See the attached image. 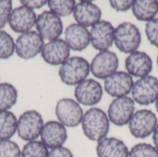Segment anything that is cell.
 I'll use <instances>...</instances> for the list:
<instances>
[{
	"label": "cell",
	"instance_id": "obj_8",
	"mask_svg": "<svg viewBox=\"0 0 158 157\" xmlns=\"http://www.w3.org/2000/svg\"><path fill=\"white\" fill-rule=\"evenodd\" d=\"M44 44V39L37 31H31L19 34L15 41V53L24 60H29L41 54Z\"/></svg>",
	"mask_w": 158,
	"mask_h": 157
},
{
	"label": "cell",
	"instance_id": "obj_7",
	"mask_svg": "<svg viewBox=\"0 0 158 157\" xmlns=\"http://www.w3.org/2000/svg\"><path fill=\"white\" fill-rule=\"evenodd\" d=\"M132 100L140 105H150L158 99V79L155 76L140 78L133 83Z\"/></svg>",
	"mask_w": 158,
	"mask_h": 157
},
{
	"label": "cell",
	"instance_id": "obj_25",
	"mask_svg": "<svg viewBox=\"0 0 158 157\" xmlns=\"http://www.w3.org/2000/svg\"><path fill=\"white\" fill-rule=\"evenodd\" d=\"M49 10L58 17H67L73 13L76 6L74 0H49L47 1Z\"/></svg>",
	"mask_w": 158,
	"mask_h": 157
},
{
	"label": "cell",
	"instance_id": "obj_24",
	"mask_svg": "<svg viewBox=\"0 0 158 157\" xmlns=\"http://www.w3.org/2000/svg\"><path fill=\"white\" fill-rule=\"evenodd\" d=\"M18 100V91L16 87L8 82L0 83V112L9 111Z\"/></svg>",
	"mask_w": 158,
	"mask_h": 157
},
{
	"label": "cell",
	"instance_id": "obj_18",
	"mask_svg": "<svg viewBox=\"0 0 158 157\" xmlns=\"http://www.w3.org/2000/svg\"><path fill=\"white\" fill-rule=\"evenodd\" d=\"M126 72L131 77L143 78L148 76L153 69L151 56L143 51H136L130 54L125 60Z\"/></svg>",
	"mask_w": 158,
	"mask_h": 157
},
{
	"label": "cell",
	"instance_id": "obj_34",
	"mask_svg": "<svg viewBox=\"0 0 158 157\" xmlns=\"http://www.w3.org/2000/svg\"><path fill=\"white\" fill-rule=\"evenodd\" d=\"M20 4L21 6H26L29 9L34 11V9H39L44 6L45 5H47V1L45 0H21Z\"/></svg>",
	"mask_w": 158,
	"mask_h": 157
},
{
	"label": "cell",
	"instance_id": "obj_19",
	"mask_svg": "<svg viewBox=\"0 0 158 157\" xmlns=\"http://www.w3.org/2000/svg\"><path fill=\"white\" fill-rule=\"evenodd\" d=\"M72 14L76 23L86 28L93 27L102 18L101 8L91 1H80L76 3Z\"/></svg>",
	"mask_w": 158,
	"mask_h": 157
},
{
	"label": "cell",
	"instance_id": "obj_15",
	"mask_svg": "<svg viewBox=\"0 0 158 157\" xmlns=\"http://www.w3.org/2000/svg\"><path fill=\"white\" fill-rule=\"evenodd\" d=\"M70 49L63 39H56L45 43L41 56L45 63L51 66H61L69 58Z\"/></svg>",
	"mask_w": 158,
	"mask_h": 157
},
{
	"label": "cell",
	"instance_id": "obj_2",
	"mask_svg": "<svg viewBox=\"0 0 158 157\" xmlns=\"http://www.w3.org/2000/svg\"><path fill=\"white\" fill-rule=\"evenodd\" d=\"M90 63L81 56H69L59 68L61 81L69 86H76L89 76Z\"/></svg>",
	"mask_w": 158,
	"mask_h": 157
},
{
	"label": "cell",
	"instance_id": "obj_10",
	"mask_svg": "<svg viewBox=\"0 0 158 157\" xmlns=\"http://www.w3.org/2000/svg\"><path fill=\"white\" fill-rule=\"evenodd\" d=\"M119 60L116 53L110 50L99 52L90 63L92 74L101 80H106L118 71Z\"/></svg>",
	"mask_w": 158,
	"mask_h": 157
},
{
	"label": "cell",
	"instance_id": "obj_28",
	"mask_svg": "<svg viewBox=\"0 0 158 157\" xmlns=\"http://www.w3.org/2000/svg\"><path fill=\"white\" fill-rule=\"evenodd\" d=\"M129 157H158V152L152 144L142 143L135 144L130 150Z\"/></svg>",
	"mask_w": 158,
	"mask_h": 157
},
{
	"label": "cell",
	"instance_id": "obj_4",
	"mask_svg": "<svg viewBox=\"0 0 158 157\" xmlns=\"http://www.w3.org/2000/svg\"><path fill=\"white\" fill-rule=\"evenodd\" d=\"M42 115L36 110H27L18 118L17 133L25 142L35 141L41 135L44 127Z\"/></svg>",
	"mask_w": 158,
	"mask_h": 157
},
{
	"label": "cell",
	"instance_id": "obj_3",
	"mask_svg": "<svg viewBox=\"0 0 158 157\" xmlns=\"http://www.w3.org/2000/svg\"><path fill=\"white\" fill-rule=\"evenodd\" d=\"M142 43V34L139 28L131 22H122L115 29L114 43L124 54L138 51Z\"/></svg>",
	"mask_w": 158,
	"mask_h": 157
},
{
	"label": "cell",
	"instance_id": "obj_17",
	"mask_svg": "<svg viewBox=\"0 0 158 157\" xmlns=\"http://www.w3.org/2000/svg\"><path fill=\"white\" fill-rule=\"evenodd\" d=\"M40 137L41 142L52 150L64 145L68 140V131L66 127L57 120H50L44 124Z\"/></svg>",
	"mask_w": 158,
	"mask_h": 157
},
{
	"label": "cell",
	"instance_id": "obj_6",
	"mask_svg": "<svg viewBox=\"0 0 158 157\" xmlns=\"http://www.w3.org/2000/svg\"><path fill=\"white\" fill-rule=\"evenodd\" d=\"M56 116L57 121L66 128L78 127L83 118V110L81 105L74 99L62 98L56 105Z\"/></svg>",
	"mask_w": 158,
	"mask_h": 157
},
{
	"label": "cell",
	"instance_id": "obj_27",
	"mask_svg": "<svg viewBox=\"0 0 158 157\" xmlns=\"http://www.w3.org/2000/svg\"><path fill=\"white\" fill-rule=\"evenodd\" d=\"M15 53V41L13 37L0 30V59H8Z\"/></svg>",
	"mask_w": 158,
	"mask_h": 157
},
{
	"label": "cell",
	"instance_id": "obj_20",
	"mask_svg": "<svg viewBox=\"0 0 158 157\" xmlns=\"http://www.w3.org/2000/svg\"><path fill=\"white\" fill-rule=\"evenodd\" d=\"M65 42L70 50L83 51L90 44V31L86 27L72 23L65 30Z\"/></svg>",
	"mask_w": 158,
	"mask_h": 157
},
{
	"label": "cell",
	"instance_id": "obj_35",
	"mask_svg": "<svg viewBox=\"0 0 158 157\" xmlns=\"http://www.w3.org/2000/svg\"><path fill=\"white\" fill-rule=\"evenodd\" d=\"M153 141H154V146L158 152V124L153 133Z\"/></svg>",
	"mask_w": 158,
	"mask_h": 157
},
{
	"label": "cell",
	"instance_id": "obj_1",
	"mask_svg": "<svg viewBox=\"0 0 158 157\" xmlns=\"http://www.w3.org/2000/svg\"><path fill=\"white\" fill-rule=\"evenodd\" d=\"M81 124L85 137L96 143L106 138L110 129L107 114L98 107L89 108L83 114Z\"/></svg>",
	"mask_w": 158,
	"mask_h": 157
},
{
	"label": "cell",
	"instance_id": "obj_11",
	"mask_svg": "<svg viewBox=\"0 0 158 157\" xmlns=\"http://www.w3.org/2000/svg\"><path fill=\"white\" fill-rule=\"evenodd\" d=\"M37 32L46 41H53L59 39L63 32V22L61 18L54 14L50 10L43 11L37 16L35 24Z\"/></svg>",
	"mask_w": 158,
	"mask_h": 157
},
{
	"label": "cell",
	"instance_id": "obj_12",
	"mask_svg": "<svg viewBox=\"0 0 158 157\" xmlns=\"http://www.w3.org/2000/svg\"><path fill=\"white\" fill-rule=\"evenodd\" d=\"M103 93L104 90L100 82L94 79H86L76 85L74 96L80 105L94 106L102 100Z\"/></svg>",
	"mask_w": 158,
	"mask_h": 157
},
{
	"label": "cell",
	"instance_id": "obj_9",
	"mask_svg": "<svg viewBox=\"0 0 158 157\" xmlns=\"http://www.w3.org/2000/svg\"><path fill=\"white\" fill-rule=\"evenodd\" d=\"M135 113V102L131 97L124 96L115 98L109 105L107 117L110 123L118 127L128 125L130 119Z\"/></svg>",
	"mask_w": 158,
	"mask_h": 157
},
{
	"label": "cell",
	"instance_id": "obj_14",
	"mask_svg": "<svg viewBox=\"0 0 158 157\" xmlns=\"http://www.w3.org/2000/svg\"><path fill=\"white\" fill-rule=\"evenodd\" d=\"M133 79L126 71H117L105 80L104 89L106 93L114 97H124L131 93Z\"/></svg>",
	"mask_w": 158,
	"mask_h": 157
},
{
	"label": "cell",
	"instance_id": "obj_36",
	"mask_svg": "<svg viewBox=\"0 0 158 157\" xmlns=\"http://www.w3.org/2000/svg\"><path fill=\"white\" fill-rule=\"evenodd\" d=\"M155 104H156V111H157L158 113V99L156 100V102Z\"/></svg>",
	"mask_w": 158,
	"mask_h": 157
},
{
	"label": "cell",
	"instance_id": "obj_22",
	"mask_svg": "<svg viewBox=\"0 0 158 157\" xmlns=\"http://www.w3.org/2000/svg\"><path fill=\"white\" fill-rule=\"evenodd\" d=\"M133 16L140 21H150L156 19L158 13V1L156 0H137L131 7Z\"/></svg>",
	"mask_w": 158,
	"mask_h": 157
},
{
	"label": "cell",
	"instance_id": "obj_37",
	"mask_svg": "<svg viewBox=\"0 0 158 157\" xmlns=\"http://www.w3.org/2000/svg\"><path fill=\"white\" fill-rule=\"evenodd\" d=\"M156 63H157V68H158V55H157V58H156Z\"/></svg>",
	"mask_w": 158,
	"mask_h": 157
},
{
	"label": "cell",
	"instance_id": "obj_31",
	"mask_svg": "<svg viewBox=\"0 0 158 157\" xmlns=\"http://www.w3.org/2000/svg\"><path fill=\"white\" fill-rule=\"evenodd\" d=\"M12 9V1L0 0V30H2L8 22Z\"/></svg>",
	"mask_w": 158,
	"mask_h": 157
},
{
	"label": "cell",
	"instance_id": "obj_29",
	"mask_svg": "<svg viewBox=\"0 0 158 157\" xmlns=\"http://www.w3.org/2000/svg\"><path fill=\"white\" fill-rule=\"evenodd\" d=\"M0 157H21V150L11 140L0 141Z\"/></svg>",
	"mask_w": 158,
	"mask_h": 157
},
{
	"label": "cell",
	"instance_id": "obj_30",
	"mask_svg": "<svg viewBox=\"0 0 158 157\" xmlns=\"http://www.w3.org/2000/svg\"><path fill=\"white\" fill-rule=\"evenodd\" d=\"M145 34L150 43L158 47V18H156L146 23Z\"/></svg>",
	"mask_w": 158,
	"mask_h": 157
},
{
	"label": "cell",
	"instance_id": "obj_5",
	"mask_svg": "<svg viewBox=\"0 0 158 157\" xmlns=\"http://www.w3.org/2000/svg\"><path fill=\"white\" fill-rule=\"evenodd\" d=\"M157 126L156 114L149 109L135 111L128 123L131 134L136 139H145L151 136Z\"/></svg>",
	"mask_w": 158,
	"mask_h": 157
},
{
	"label": "cell",
	"instance_id": "obj_21",
	"mask_svg": "<svg viewBox=\"0 0 158 157\" xmlns=\"http://www.w3.org/2000/svg\"><path fill=\"white\" fill-rule=\"evenodd\" d=\"M97 157H129L130 150L125 143L115 137H106L96 145Z\"/></svg>",
	"mask_w": 158,
	"mask_h": 157
},
{
	"label": "cell",
	"instance_id": "obj_26",
	"mask_svg": "<svg viewBox=\"0 0 158 157\" xmlns=\"http://www.w3.org/2000/svg\"><path fill=\"white\" fill-rule=\"evenodd\" d=\"M48 148L41 141L28 142L21 150V157H48Z\"/></svg>",
	"mask_w": 158,
	"mask_h": 157
},
{
	"label": "cell",
	"instance_id": "obj_33",
	"mask_svg": "<svg viewBox=\"0 0 158 157\" xmlns=\"http://www.w3.org/2000/svg\"><path fill=\"white\" fill-rule=\"evenodd\" d=\"M48 157H73V154L69 148L61 146L50 150Z\"/></svg>",
	"mask_w": 158,
	"mask_h": 157
},
{
	"label": "cell",
	"instance_id": "obj_13",
	"mask_svg": "<svg viewBox=\"0 0 158 157\" xmlns=\"http://www.w3.org/2000/svg\"><path fill=\"white\" fill-rule=\"evenodd\" d=\"M90 31V43L99 52L109 50L114 43L115 28L107 20H100L94 24Z\"/></svg>",
	"mask_w": 158,
	"mask_h": 157
},
{
	"label": "cell",
	"instance_id": "obj_32",
	"mask_svg": "<svg viewBox=\"0 0 158 157\" xmlns=\"http://www.w3.org/2000/svg\"><path fill=\"white\" fill-rule=\"evenodd\" d=\"M132 0H111L109 1L110 6L118 12H126L131 9L133 6Z\"/></svg>",
	"mask_w": 158,
	"mask_h": 157
},
{
	"label": "cell",
	"instance_id": "obj_16",
	"mask_svg": "<svg viewBox=\"0 0 158 157\" xmlns=\"http://www.w3.org/2000/svg\"><path fill=\"white\" fill-rule=\"evenodd\" d=\"M36 20L37 15L33 10L19 6L12 9L7 23L12 31L22 34L31 31L35 26Z\"/></svg>",
	"mask_w": 158,
	"mask_h": 157
},
{
	"label": "cell",
	"instance_id": "obj_23",
	"mask_svg": "<svg viewBox=\"0 0 158 157\" xmlns=\"http://www.w3.org/2000/svg\"><path fill=\"white\" fill-rule=\"evenodd\" d=\"M18 119L11 111L0 112V141L10 140L17 132Z\"/></svg>",
	"mask_w": 158,
	"mask_h": 157
}]
</instances>
